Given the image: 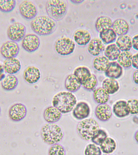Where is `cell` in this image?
<instances>
[{
    "label": "cell",
    "instance_id": "obj_1",
    "mask_svg": "<svg viewBox=\"0 0 138 155\" xmlns=\"http://www.w3.org/2000/svg\"><path fill=\"white\" fill-rule=\"evenodd\" d=\"M77 104L76 96L67 91L58 92L54 94L52 100V105L57 108L62 114L71 112Z\"/></svg>",
    "mask_w": 138,
    "mask_h": 155
},
{
    "label": "cell",
    "instance_id": "obj_2",
    "mask_svg": "<svg viewBox=\"0 0 138 155\" xmlns=\"http://www.w3.org/2000/svg\"><path fill=\"white\" fill-rule=\"evenodd\" d=\"M31 30L40 36L51 35L56 30V21L48 16L41 15L36 16L30 23Z\"/></svg>",
    "mask_w": 138,
    "mask_h": 155
},
{
    "label": "cell",
    "instance_id": "obj_3",
    "mask_svg": "<svg viewBox=\"0 0 138 155\" xmlns=\"http://www.w3.org/2000/svg\"><path fill=\"white\" fill-rule=\"evenodd\" d=\"M41 136L43 141L49 145L59 143L64 133L61 127L56 123H47L41 128Z\"/></svg>",
    "mask_w": 138,
    "mask_h": 155
},
{
    "label": "cell",
    "instance_id": "obj_4",
    "mask_svg": "<svg viewBox=\"0 0 138 155\" xmlns=\"http://www.w3.org/2000/svg\"><path fill=\"white\" fill-rule=\"evenodd\" d=\"M97 121L92 118H86L77 124L76 130L77 134L82 140H91L93 136L100 129Z\"/></svg>",
    "mask_w": 138,
    "mask_h": 155
},
{
    "label": "cell",
    "instance_id": "obj_5",
    "mask_svg": "<svg viewBox=\"0 0 138 155\" xmlns=\"http://www.w3.org/2000/svg\"><path fill=\"white\" fill-rule=\"evenodd\" d=\"M68 2L64 0H48L46 3V10L48 16L55 21L61 20L66 14Z\"/></svg>",
    "mask_w": 138,
    "mask_h": 155
},
{
    "label": "cell",
    "instance_id": "obj_6",
    "mask_svg": "<svg viewBox=\"0 0 138 155\" xmlns=\"http://www.w3.org/2000/svg\"><path fill=\"white\" fill-rule=\"evenodd\" d=\"M76 48V43L71 38L61 36L57 39L54 43L55 51L59 55L65 56L72 54Z\"/></svg>",
    "mask_w": 138,
    "mask_h": 155
},
{
    "label": "cell",
    "instance_id": "obj_7",
    "mask_svg": "<svg viewBox=\"0 0 138 155\" xmlns=\"http://www.w3.org/2000/svg\"><path fill=\"white\" fill-rule=\"evenodd\" d=\"M26 28L24 24L19 22H15L8 26L7 30V35L11 41L19 42L25 36Z\"/></svg>",
    "mask_w": 138,
    "mask_h": 155
},
{
    "label": "cell",
    "instance_id": "obj_8",
    "mask_svg": "<svg viewBox=\"0 0 138 155\" xmlns=\"http://www.w3.org/2000/svg\"><path fill=\"white\" fill-rule=\"evenodd\" d=\"M19 10L21 15L25 19H33L36 16L38 10L36 5L32 1H22L19 6Z\"/></svg>",
    "mask_w": 138,
    "mask_h": 155
},
{
    "label": "cell",
    "instance_id": "obj_9",
    "mask_svg": "<svg viewBox=\"0 0 138 155\" xmlns=\"http://www.w3.org/2000/svg\"><path fill=\"white\" fill-rule=\"evenodd\" d=\"M27 113L26 106L21 103H16L10 107L8 111L9 118L14 122H18L24 119Z\"/></svg>",
    "mask_w": 138,
    "mask_h": 155
},
{
    "label": "cell",
    "instance_id": "obj_10",
    "mask_svg": "<svg viewBox=\"0 0 138 155\" xmlns=\"http://www.w3.org/2000/svg\"><path fill=\"white\" fill-rule=\"evenodd\" d=\"M41 44L39 37L34 34H28L22 40L21 46L23 49L29 53L35 51Z\"/></svg>",
    "mask_w": 138,
    "mask_h": 155
},
{
    "label": "cell",
    "instance_id": "obj_11",
    "mask_svg": "<svg viewBox=\"0 0 138 155\" xmlns=\"http://www.w3.org/2000/svg\"><path fill=\"white\" fill-rule=\"evenodd\" d=\"M19 47L18 44L15 41H6L1 46L0 53L3 58L5 59L16 57L19 54Z\"/></svg>",
    "mask_w": 138,
    "mask_h": 155
},
{
    "label": "cell",
    "instance_id": "obj_12",
    "mask_svg": "<svg viewBox=\"0 0 138 155\" xmlns=\"http://www.w3.org/2000/svg\"><path fill=\"white\" fill-rule=\"evenodd\" d=\"M23 78L27 83L34 84L38 82L41 76V70L37 67L31 65L28 67L23 73Z\"/></svg>",
    "mask_w": 138,
    "mask_h": 155
},
{
    "label": "cell",
    "instance_id": "obj_13",
    "mask_svg": "<svg viewBox=\"0 0 138 155\" xmlns=\"http://www.w3.org/2000/svg\"><path fill=\"white\" fill-rule=\"evenodd\" d=\"M90 109L89 105L85 102L77 103L72 110L73 116L77 120H82L89 116Z\"/></svg>",
    "mask_w": 138,
    "mask_h": 155
},
{
    "label": "cell",
    "instance_id": "obj_14",
    "mask_svg": "<svg viewBox=\"0 0 138 155\" xmlns=\"http://www.w3.org/2000/svg\"><path fill=\"white\" fill-rule=\"evenodd\" d=\"M92 39L91 34L87 29H78L74 33V41L80 46H85L88 45Z\"/></svg>",
    "mask_w": 138,
    "mask_h": 155
},
{
    "label": "cell",
    "instance_id": "obj_15",
    "mask_svg": "<svg viewBox=\"0 0 138 155\" xmlns=\"http://www.w3.org/2000/svg\"><path fill=\"white\" fill-rule=\"evenodd\" d=\"M112 110L115 116L119 118H125L130 114L127 106V101L124 99L116 101L113 105Z\"/></svg>",
    "mask_w": 138,
    "mask_h": 155
},
{
    "label": "cell",
    "instance_id": "obj_16",
    "mask_svg": "<svg viewBox=\"0 0 138 155\" xmlns=\"http://www.w3.org/2000/svg\"><path fill=\"white\" fill-rule=\"evenodd\" d=\"M94 113L99 120L106 122L109 120L112 116V108L107 104H99L95 108Z\"/></svg>",
    "mask_w": 138,
    "mask_h": 155
},
{
    "label": "cell",
    "instance_id": "obj_17",
    "mask_svg": "<svg viewBox=\"0 0 138 155\" xmlns=\"http://www.w3.org/2000/svg\"><path fill=\"white\" fill-rule=\"evenodd\" d=\"M3 66L5 72L8 74H14L20 70L21 64L19 59L13 58L5 59L4 61Z\"/></svg>",
    "mask_w": 138,
    "mask_h": 155
},
{
    "label": "cell",
    "instance_id": "obj_18",
    "mask_svg": "<svg viewBox=\"0 0 138 155\" xmlns=\"http://www.w3.org/2000/svg\"><path fill=\"white\" fill-rule=\"evenodd\" d=\"M62 114L57 108L52 105L45 109L43 112V117L48 123H55L61 118Z\"/></svg>",
    "mask_w": 138,
    "mask_h": 155
},
{
    "label": "cell",
    "instance_id": "obj_19",
    "mask_svg": "<svg viewBox=\"0 0 138 155\" xmlns=\"http://www.w3.org/2000/svg\"><path fill=\"white\" fill-rule=\"evenodd\" d=\"M105 45L100 38H94L88 44L87 51L91 55L97 56L104 51L105 47Z\"/></svg>",
    "mask_w": 138,
    "mask_h": 155
},
{
    "label": "cell",
    "instance_id": "obj_20",
    "mask_svg": "<svg viewBox=\"0 0 138 155\" xmlns=\"http://www.w3.org/2000/svg\"><path fill=\"white\" fill-rule=\"evenodd\" d=\"M105 73L107 77L117 79L123 75V68L116 61H111Z\"/></svg>",
    "mask_w": 138,
    "mask_h": 155
},
{
    "label": "cell",
    "instance_id": "obj_21",
    "mask_svg": "<svg viewBox=\"0 0 138 155\" xmlns=\"http://www.w3.org/2000/svg\"><path fill=\"white\" fill-rule=\"evenodd\" d=\"M101 85L110 95H113L117 93L120 88V82L117 79L108 77L103 80Z\"/></svg>",
    "mask_w": 138,
    "mask_h": 155
},
{
    "label": "cell",
    "instance_id": "obj_22",
    "mask_svg": "<svg viewBox=\"0 0 138 155\" xmlns=\"http://www.w3.org/2000/svg\"><path fill=\"white\" fill-rule=\"evenodd\" d=\"M82 86L80 81L73 74L68 75L65 78V89L71 93H74L80 89Z\"/></svg>",
    "mask_w": 138,
    "mask_h": 155
},
{
    "label": "cell",
    "instance_id": "obj_23",
    "mask_svg": "<svg viewBox=\"0 0 138 155\" xmlns=\"http://www.w3.org/2000/svg\"><path fill=\"white\" fill-rule=\"evenodd\" d=\"M113 21L111 18L107 16L101 15L97 18L95 22L97 31L100 33L112 28Z\"/></svg>",
    "mask_w": 138,
    "mask_h": 155
},
{
    "label": "cell",
    "instance_id": "obj_24",
    "mask_svg": "<svg viewBox=\"0 0 138 155\" xmlns=\"http://www.w3.org/2000/svg\"><path fill=\"white\" fill-rule=\"evenodd\" d=\"M112 28L118 36L126 35L129 30V24L124 19L118 18L113 22Z\"/></svg>",
    "mask_w": 138,
    "mask_h": 155
},
{
    "label": "cell",
    "instance_id": "obj_25",
    "mask_svg": "<svg viewBox=\"0 0 138 155\" xmlns=\"http://www.w3.org/2000/svg\"><path fill=\"white\" fill-rule=\"evenodd\" d=\"M115 43L121 52L130 51L133 47L132 38L128 34L117 36Z\"/></svg>",
    "mask_w": 138,
    "mask_h": 155
},
{
    "label": "cell",
    "instance_id": "obj_26",
    "mask_svg": "<svg viewBox=\"0 0 138 155\" xmlns=\"http://www.w3.org/2000/svg\"><path fill=\"white\" fill-rule=\"evenodd\" d=\"M99 145L102 152L105 154H112L117 148V142L111 137H108Z\"/></svg>",
    "mask_w": 138,
    "mask_h": 155
},
{
    "label": "cell",
    "instance_id": "obj_27",
    "mask_svg": "<svg viewBox=\"0 0 138 155\" xmlns=\"http://www.w3.org/2000/svg\"><path fill=\"white\" fill-rule=\"evenodd\" d=\"M18 78L13 74H8L5 76L1 82V86L6 91H13L16 88L18 84Z\"/></svg>",
    "mask_w": 138,
    "mask_h": 155
},
{
    "label": "cell",
    "instance_id": "obj_28",
    "mask_svg": "<svg viewBox=\"0 0 138 155\" xmlns=\"http://www.w3.org/2000/svg\"><path fill=\"white\" fill-rule=\"evenodd\" d=\"M121 51L116 43L107 45L104 51V55L110 61L117 60Z\"/></svg>",
    "mask_w": 138,
    "mask_h": 155
},
{
    "label": "cell",
    "instance_id": "obj_29",
    "mask_svg": "<svg viewBox=\"0 0 138 155\" xmlns=\"http://www.w3.org/2000/svg\"><path fill=\"white\" fill-rule=\"evenodd\" d=\"M73 74L78 78L80 81L81 84H82L88 79L92 73L87 67L84 65H80L75 68Z\"/></svg>",
    "mask_w": 138,
    "mask_h": 155
},
{
    "label": "cell",
    "instance_id": "obj_30",
    "mask_svg": "<svg viewBox=\"0 0 138 155\" xmlns=\"http://www.w3.org/2000/svg\"><path fill=\"white\" fill-rule=\"evenodd\" d=\"M110 61L104 55L95 57L93 61V66L97 71L105 72L110 65Z\"/></svg>",
    "mask_w": 138,
    "mask_h": 155
},
{
    "label": "cell",
    "instance_id": "obj_31",
    "mask_svg": "<svg viewBox=\"0 0 138 155\" xmlns=\"http://www.w3.org/2000/svg\"><path fill=\"white\" fill-rule=\"evenodd\" d=\"M110 95L102 87L96 88L93 91V97L94 101L99 104H106L110 99Z\"/></svg>",
    "mask_w": 138,
    "mask_h": 155
},
{
    "label": "cell",
    "instance_id": "obj_32",
    "mask_svg": "<svg viewBox=\"0 0 138 155\" xmlns=\"http://www.w3.org/2000/svg\"><path fill=\"white\" fill-rule=\"evenodd\" d=\"M133 54L130 51H122L120 53L117 61L124 68H128L132 65Z\"/></svg>",
    "mask_w": 138,
    "mask_h": 155
},
{
    "label": "cell",
    "instance_id": "obj_33",
    "mask_svg": "<svg viewBox=\"0 0 138 155\" xmlns=\"http://www.w3.org/2000/svg\"><path fill=\"white\" fill-rule=\"evenodd\" d=\"M99 38L105 45L114 43L116 41L117 35L112 28L99 33Z\"/></svg>",
    "mask_w": 138,
    "mask_h": 155
},
{
    "label": "cell",
    "instance_id": "obj_34",
    "mask_svg": "<svg viewBox=\"0 0 138 155\" xmlns=\"http://www.w3.org/2000/svg\"><path fill=\"white\" fill-rule=\"evenodd\" d=\"M16 2L14 0H0V11L4 13H9L15 8Z\"/></svg>",
    "mask_w": 138,
    "mask_h": 155
},
{
    "label": "cell",
    "instance_id": "obj_35",
    "mask_svg": "<svg viewBox=\"0 0 138 155\" xmlns=\"http://www.w3.org/2000/svg\"><path fill=\"white\" fill-rule=\"evenodd\" d=\"M98 84V80L97 76L92 74L90 77L84 83L82 84V87L88 91H94Z\"/></svg>",
    "mask_w": 138,
    "mask_h": 155
},
{
    "label": "cell",
    "instance_id": "obj_36",
    "mask_svg": "<svg viewBox=\"0 0 138 155\" xmlns=\"http://www.w3.org/2000/svg\"><path fill=\"white\" fill-rule=\"evenodd\" d=\"M84 155H102L100 147L94 143L87 144L84 151Z\"/></svg>",
    "mask_w": 138,
    "mask_h": 155
},
{
    "label": "cell",
    "instance_id": "obj_37",
    "mask_svg": "<svg viewBox=\"0 0 138 155\" xmlns=\"http://www.w3.org/2000/svg\"><path fill=\"white\" fill-rule=\"evenodd\" d=\"M107 137V133L104 130L100 129L93 136L91 140L93 143L99 145Z\"/></svg>",
    "mask_w": 138,
    "mask_h": 155
},
{
    "label": "cell",
    "instance_id": "obj_38",
    "mask_svg": "<svg viewBox=\"0 0 138 155\" xmlns=\"http://www.w3.org/2000/svg\"><path fill=\"white\" fill-rule=\"evenodd\" d=\"M66 151L64 147L58 143L52 145L48 150V155H65Z\"/></svg>",
    "mask_w": 138,
    "mask_h": 155
},
{
    "label": "cell",
    "instance_id": "obj_39",
    "mask_svg": "<svg viewBox=\"0 0 138 155\" xmlns=\"http://www.w3.org/2000/svg\"><path fill=\"white\" fill-rule=\"evenodd\" d=\"M127 106L130 114L132 115L138 114V99L130 98L127 101Z\"/></svg>",
    "mask_w": 138,
    "mask_h": 155
},
{
    "label": "cell",
    "instance_id": "obj_40",
    "mask_svg": "<svg viewBox=\"0 0 138 155\" xmlns=\"http://www.w3.org/2000/svg\"><path fill=\"white\" fill-rule=\"evenodd\" d=\"M132 47L134 49L138 51V34L132 38Z\"/></svg>",
    "mask_w": 138,
    "mask_h": 155
},
{
    "label": "cell",
    "instance_id": "obj_41",
    "mask_svg": "<svg viewBox=\"0 0 138 155\" xmlns=\"http://www.w3.org/2000/svg\"><path fill=\"white\" fill-rule=\"evenodd\" d=\"M132 66L136 70L138 69V52L133 54Z\"/></svg>",
    "mask_w": 138,
    "mask_h": 155
},
{
    "label": "cell",
    "instance_id": "obj_42",
    "mask_svg": "<svg viewBox=\"0 0 138 155\" xmlns=\"http://www.w3.org/2000/svg\"><path fill=\"white\" fill-rule=\"evenodd\" d=\"M3 65L0 63V81L4 78L6 75L5 73Z\"/></svg>",
    "mask_w": 138,
    "mask_h": 155
},
{
    "label": "cell",
    "instance_id": "obj_43",
    "mask_svg": "<svg viewBox=\"0 0 138 155\" xmlns=\"http://www.w3.org/2000/svg\"><path fill=\"white\" fill-rule=\"evenodd\" d=\"M133 79L134 83L138 85V69L135 70L133 72Z\"/></svg>",
    "mask_w": 138,
    "mask_h": 155
},
{
    "label": "cell",
    "instance_id": "obj_44",
    "mask_svg": "<svg viewBox=\"0 0 138 155\" xmlns=\"http://www.w3.org/2000/svg\"><path fill=\"white\" fill-rule=\"evenodd\" d=\"M71 1V2H73L74 3L80 4L83 2L84 1H82V0H72Z\"/></svg>",
    "mask_w": 138,
    "mask_h": 155
},
{
    "label": "cell",
    "instance_id": "obj_45",
    "mask_svg": "<svg viewBox=\"0 0 138 155\" xmlns=\"http://www.w3.org/2000/svg\"><path fill=\"white\" fill-rule=\"evenodd\" d=\"M134 139L136 142L138 143V130H137L134 134Z\"/></svg>",
    "mask_w": 138,
    "mask_h": 155
},
{
    "label": "cell",
    "instance_id": "obj_46",
    "mask_svg": "<svg viewBox=\"0 0 138 155\" xmlns=\"http://www.w3.org/2000/svg\"><path fill=\"white\" fill-rule=\"evenodd\" d=\"M114 155L112 154H105V155Z\"/></svg>",
    "mask_w": 138,
    "mask_h": 155
},
{
    "label": "cell",
    "instance_id": "obj_47",
    "mask_svg": "<svg viewBox=\"0 0 138 155\" xmlns=\"http://www.w3.org/2000/svg\"><path fill=\"white\" fill-rule=\"evenodd\" d=\"M1 107H0V114H1Z\"/></svg>",
    "mask_w": 138,
    "mask_h": 155
}]
</instances>
